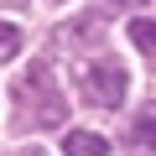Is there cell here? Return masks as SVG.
I'll list each match as a JSON object with an SVG mask.
<instances>
[{
  "instance_id": "7a4b0ae2",
  "label": "cell",
  "mask_w": 156,
  "mask_h": 156,
  "mask_svg": "<svg viewBox=\"0 0 156 156\" xmlns=\"http://www.w3.org/2000/svg\"><path fill=\"white\" fill-rule=\"evenodd\" d=\"M21 89H26V94H42V109H37V120H42V125H62V120H68V104H62V94L52 89V73H47V62L26 68Z\"/></svg>"
},
{
  "instance_id": "52a82bcc",
  "label": "cell",
  "mask_w": 156,
  "mask_h": 156,
  "mask_svg": "<svg viewBox=\"0 0 156 156\" xmlns=\"http://www.w3.org/2000/svg\"><path fill=\"white\" fill-rule=\"evenodd\" d=\"M109 5H115V11H120V5H125V11H135V5H146V0H109Z\"/></svg>"
},
{
  "instance_id": "277c9868",
  "label": "cell",
  "mask_w": 156,
  "mask_h": 156,
  "mask_svg": "<svg viewBox=\"0 0 156 156\" xmlns=\"http://www.w3.org/2000/svg\"><path fill=\"white\" fill-rule=\"evenodd\" d=\"M130 146H140V151H156V109L135 115V125H130Z\"/></svg>"
},
{
  "instance_id": "8992f818",
  "label": "cell",
  "mask_w": 156,
  "mask_h": 156,
  "mask_svg": "<svg viewBox=\"0 0 156 156\" xmlns=\"http://www.w3.org/2000/svg\"><path fill=\"white\" fill-rule=\"evenodd\" d=\"M16 52H21V31H16L11 21H0V62H11Z\"/></svg>"
},
{
  "instance_id": "3957f363",
  "label": "cell",
  "mask_w": 156,
  "mask_h": 156,
  "mask_svg": "<svg viewBox=\"0 0 156 156\" xmlns=\"http://www.w3.org/2000/svg\"><path fill=\"white\" fill-rule=\"evenodd\" d=\"M104 151H109V140L99 130H68V140H62V156H104Z\"/></svg>"
},
{
  "instance_id": "5b68a950",
  "label": "cell",
  "mask_w": 156,
  "mask_h": 156,
  "mask_svg": "<svg viewBox=\"0 0 156 156\" xmlns=\"http://www.w3.org/2000/svg\"><path fill=\"white\" fill-rule=\"evenodd\" d=\"M130 42L151 57V68H156V21H130Z\"/></svg>"
},
{
  "instance_id": "6da1fadb",
  "label": "cell",
  "mask_w": 156,
  "mask_h": 156,
  "mask_svg": "<svg viewBox=\"0 0 156 156\" xmlns=\"http://www.w3.org/2000/svg\"><path fill=\"white\" fill-rule=\"evenodd\" d=\"M125 89H130V78L109 57H99V62H89L83 73H78V94H83L94 109H120L125 104Z\"/></svg>"
},
{
  "instance_id": "ba28073f",
  "label": "cell",
  "mask_w": 156,
  "mask_h": 156,
  "mask_svg": "<svg viewBox=\"0 0 156 156\" xmlns=\"http://www.w3.org/2000/svg\"><path fill=\"white\" fill-rule=\"evenodd\" d=\"M52 5H62V0H52Z\"/></svg>"
},
{
  "instance_id": "9c48e42d",
  "label": "cell",
  "mask_w": 156,
  "mask_h": 156,
  "mask_svg": "<svg viewBox=\"0 0 156 156\" xmlns=\"http://www.w3.org/2000/svg\"><path fill=\"white\" fill-rule=\"evenodd\" d=\"M31 156H42V151H31Z\"/></svg>"
}]
</instances>
